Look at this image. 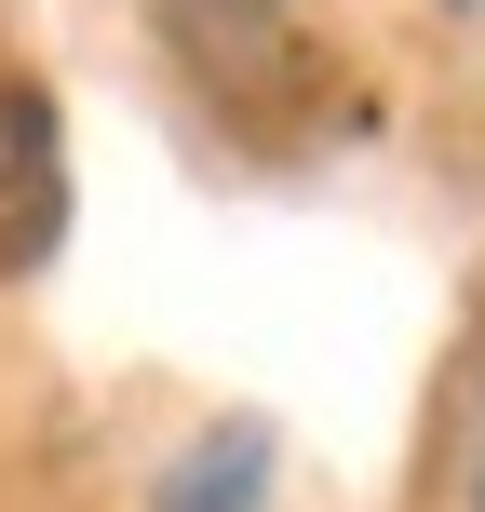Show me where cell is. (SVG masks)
I'll list each match as a JSON object with an SVG mask.
<instances>
[{
	"label": "cell",
	"mask_w": 485,
	"mask_h": 512,
	"mask_svg": "<svg viewBox=\"0 0 485 512\" xmlns=\"http://www.w3.org/2000/svg\"><path fill=\"white\" fill-rule=\"evenodd\" d=\"M54 203H68V176H54V108L27 95V81H0V256H41Z\"/></svg>",
	"instance_id": "obj_1"
},
{
	"label": "cell",
	"mask_w": 485,
	"mask_h": 512,
	"mask_svg": "<svg viewBox=\"0 0 485 512\" xmlns=\"http://www.w3.org/2000/svg\"><path fill=\"white\" fill-rule=\"evenodd\" d=\"M256 472H270V445H256V432H203L176 472H162V512H243Z\"/></svg>",
	"instance_id": "obj_2"
}]
</instances>
